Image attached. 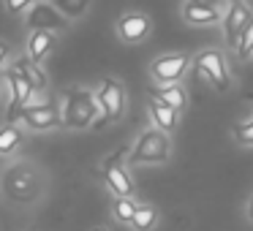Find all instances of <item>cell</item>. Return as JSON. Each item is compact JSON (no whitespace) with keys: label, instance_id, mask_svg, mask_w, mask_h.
Wrapping results in <instances>:
<instances>
[{"label":"cell","instance_id":"11","mask_svg":"<svg viewBox=\"0 0 253 231\" xmlns=\"http://www.w3.org/2000/svg\"><path fill=\"white\" fill-rule=\"evenodd\" d=\"M104 182L115 196H128V198L136 196V185H133L128 169L120 163V153L104 160Z\"/></svg>","mask_w":253,"mask_h":231},{"label":"cell","instance_id":"7","mask_svg":"<svg viewBox=\"0 0 253 231\" xmlns=\"http://www.w3.org/2000/svg\"><path fill=\"white\" fill-rule=\"evenodd\" d=\"M19 122H22L28 131H36V133H44V131H52V128H60L63 125V115H60V106L57 104H28L22 112H19Z\"/></svg>","mask_w":253,"mask_h":231},{"label":"cell","instance_id":"2","mask_svg":"<svg viewBox=\"0 0 253 231\" xmlns=\"http://www.w3.org/2000/svg\"><path fill=\"white\" fill-rule=\"evenodd\" d=\"M60 115H63V128H82L95 125L98 120V98L87 87H68L60 95Z\"/></svg>","mask_w":253,"mask_h":231},{"label":"cell","instance_id":"22","mask_svg":"<svg viewBox=\"0 0 253 231\" xmlns=\"http://www.w3.org/2000/svg\"><path fill=\"white\" fill-rule=\"evenodd\" d=\"M231 133H234V139L242 147H253V117H248V120H242V122H234Z\"/></svg>","mask_w":253,"mask_h":231},{"label":"cell","instance_id":"6","mask_svg":"<svg viewBox=\"0 0 253 231\" xmlns=\"http://www.w3.org/2000/svg\"><path fill=\"white\" fill-rule=\"evenodd\" d=\"M191 57L185 52H166V55H158L153 63H150V77L164 87V84H174L185 77L188 66H191Z\"/></svg>","mask_w":253,"mask_h":231},{"label":"cell","instance_id":"14","mask_svg":"<svg viewBox=\"0 0 253 231\" xmlns=\"http://www.w3.org/2000/svg\"><path fill=\"white\" fill-rule=\"evenodd\" d=\"M182 19H185L191 28H207L223 19L220 8H210V6H199V3H182Z\"/></svg>","mask_w":253,"mask_h":231},{"label":"cell","instance_id":"13","mask_svg":"<svg viewBox=\"0 0 253 231\" xmlns=\"http://www.w3.org/2000/svg\"><path fill=\"white\" fill-rule=\"evenodd\" d=\"M147 112H150V120H153L155 128H161L164 133H174L177 125H180V112H174L171 106H166L161 98L150 95L147 98Z\"/></svg>","mask_w":253,"mask_h":231},{"label":"cell","instance_id":"8","mask_svg":"<svg viewBox=\"0 0 253 231\" xmlns=\"http://www.w3.org/2000/svg\"><path fill=\"white\" fill-rule=\"evenodd\" d=\"M25 22L30 30H49V33H66L68 30V19L52 6L49 0H39L28 14H25Z\"/></svg>","mask_w":253,"mask_h":231},{"label":"cell","instance_id":"25","mask_svg":"<svg viewBox=\"0 0 253 231\" xmlns=\"http://www.w3.org/2000/svg\"><path fill=\"white\" fill-rule=\"evenodd\" d=\"M188 3H199V6L220 8V11H226V8H229V0H188Z\"/></svg>","mask_w":253,"mask_h":231},{"label":"cell","instance_id":"3","mask_svg":"<svg viewBox=\"0 0 253 231\" xmlns=\"http://www.w3.org/2000/svg\"><path fill=\"white\" fill-rule=\"evenodd\" d=\"M171 158V139L161 128H147L136 136L131 153H128V163L133 166H158Z\"/></svg>","mask_w":253,"mask_h":231},{"label":"cell","instance_id":"1","mask_svg":"<svg viewBox=\"0 0 253 231\" xmlns=\"http://www.w3.org/2000/svg\"><path fill=\"white\" fill-rule=\"evenodd\" d=\"M0 191L14 204H36L46 191V177L39 166L19 160L11 163L0 177Z\"/></svg>","mask_w":253,"mask_h":231},{"label":"cell","instance_id":"4","mask_svg":"<svg viewBox=\"0 0 253 231\" xmlns=\"http://www.w3.org/2000/svg\"><path fill=\"white\" fill-rule=\"evenodd\" d=\"M95 98H98V120L95 128L106 125V122H117L126 115V90L117 79L106 77L101 79L98 90H95Z\"/></svg>","mask_w":253,"mask_h":231},{"label":"cell","instance_id":"24","mask_svg":"<svg viewBox=\"0 0 253 231\" xmlns=\"http://www.w3.org/2000/svg\"><path fill=\"white\" fill-rule=\"evenodd\" d=\"M8 57H11V46H8V41L0 38V74H6V63Z\"/></svg>","mask_w":253,"mask_h":231},{"label":"cell","instance_id":"17","mask_svg":"<svg viewBox=\"0 0 253 231\" xmlns=\"http://www.w3.org/2000/svg\"><path fill=\"white\" fill-rule=\"evenodd\" d=\"M49 3L68 19V22H74V19H82L84 14L90 11V6H93V0H49Z\"/></svg>","mask_w":253,"mask_h":231},{"label":"cell","instance_id":"15","mask_svg":"<svg viewBox=\"0 0 253 231\" xmlns=\"http://www.w3.org/2000/svg\"><path fill=\"white\" fill-rule=\"evenodd\" d=\"M25 142V128L17 122H6L0 128V155H8Z\"/></svg>","mask_w":253,"mask_h":231},{"label":"cell","instance_id":"26","mask_svg":"<svg viewBox=\"0 0 253 231\" xmlns=\"http://www.w3.org/2000/svg\"><path fill=\"white\" fill-rule=\"evenodd\" d=\"M245 215H248V218L253 220V196L248 198V204H245Z\"/></svg>","mask_w":253,"mask_h":231},{"label":"cell","instance_id":"21","mask_svg":"<svg viewBox=\"0 0 253 231\" xmlns=\"http://www.w3.org/2000/svg\"><path fill=\"white\" fill-rule=\"evenodd\" d=\"M237 57H240L242 63H248L253 57V19L248 22V28L242 30L240 41H237Z\"/></svg>","mask_w":253,"mask_h":231},{"label":"cell","instance_id":"12","mask_svg":"<svg viewBox=\"0 0 253 231\" xmlns=\"http://www.w3.org/2000/svg\"><path fill=\"white\" fill-rule=\"evenodd\" d=\"M55 46H57V33H49V30H30L28 44H25V55H28L36 66H41V63L52 55Z\"/></svg>","mask_w":253,"mask_h":231},{"label":"cell","instance_id":"16","mask_svg":"<svg viewBox=\"0 0 253 231\" xmlns=\"http://www.w3.org/2000/svg\"><path fill=\"white\" fill-rule=\"evenodd\" d=\"M155 98H161L166 106H171L174 112H182L188 106V95H185V87H182L180 82L174 84H164V87L155 93Z\"/></svg>","mask_w":253,"mask_h":231},{"label":"cell","instance_id":"23","mask_svg":"<svg viewBox=\"0 0 253 231\" xmlns=\"http://www.w3.org/2000/svg\"><path fill=\"white\" fill-rule=\"evenodd\" d=\"M36 3H39V0H3V6H6V11L11 14V17H22V14H28Z\"/></svg>","mask_w":253,"mask_h":231},{"label":"cell","instance_id":"28","mask_svg":"<svg viewBox=\"0 0 253 231\" xmlns=\"http://www.w3.org/2000/svg\"><path fill=\"white\" fill-rule=\"evenodd\" d=\"M229 3H240V0H229Z\"/></svg>","mask_w":253,"mask_h":231},{"label":"cell","instance_id":"9","mask_svg":"<svg viewBox=\"0 0 253 231\" xmlns=\"http://www.w3.org/2000/svg\"><path fill=\"white\" fill-rule=\"evenodd\" d=\"M115 33L126 44H139V41H144L153 33V19L142 11H128L115 22Z\"/></svg>","mask_w":253,"mask_h":231},{"label":"cell","instance_id":"10","mask_svg":"<svg viewBox=\"0 0 253 231\" xmlns=\"http://www.w3.org/2000/svg\"><path fill=\"white\" fill-rule=\"evenodd\" d=\"M251 19H253V11H251V6H248L245 0H240V3H229V8L223 11L220 25H223V38H226V44H229L231 49H237V41H240L242 30L248 28Z\"/></svg>","mask_w":253,"mask_h":231},{"label":"cell","instance_id":"20","mask_svg":"<svg viewBox=\"0 0 253 231\" xmlns=\"http://www.w3.org/2000/svg\"><path fill=\"white\" fill-rule=\"evenodd\" d=\"M25 77H28V82L33 84V90H36V93H44V90L49 87V79H46L44 68H41V66H36V63L30 60L28 55H25Z\"/></svg>","mask_w":253,"mask_h":231},{"label":"cell","instance_id":"27","mask_svg":"<svg viewBox=\"0 0 253 231\" xmlns=\"http://www.w3.org/2000/svg\"><path fill=\"white\" fill-rule=\"evenodd\" d=\"M93 231H109V229H104V226H95V229Z\"/></svg>","mask_w":253,"mask_h":231},{"label":"cell","instance_id":"18","mask_svg":"<svg viewBox=\"0 0 253 231\" xmlns=\"http://www.w3.org/2000/svg\"><path fill=\"white\" fill-rule=\"evenodd\" d=\"M155 226H158V209H155L153 204L139 201L136 215H133V220H131V229L133 231H153Z\"/></svg>","mask_w":253,"mask_h":231},{"label":"cell","instance_id":"19","mask_svg":"<svg viewBox=\"0 0 253 231\" xmlns=\"http://www.w3.org/2000/svg\"><path fill=\"white\" fill-rule=\"evenodd\" d=\"M136 207H139V201H136V198H128V196H115V201H112V215H115V220H117V223L131 226L133 215H136Z\"/></svg>","mask_w":253,"mask_h":231},{"label":"cell","instance_id":"5","mask_svg":"<svg viewBox=\"0 0 253 231\" xmlns=\"http://www.w3.org/2000/svg\"><path fill=\"white\" fill-rule=\"evenodd\" d=\"M196 68L202 71V77L212 84L218 93H226L231 87V74H229V66H226V57L220 55L218 49H202L196 57H193Z\"/></svg>","mask_w":253,"mask_h":231}]
</instances>
